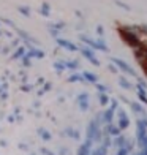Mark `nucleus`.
Instances as JSON below:
<instances>
[{
  "label": "nucleus",
  "mask_w": 147,
  "mask_h": 155,
  "mask_svg": "<svg viewBox=\"0 0 147 155\" xmlns=\"http://www.w3.org/2000/svg\"><path fill=\"white\" fill-rule=\"evenodd\" d=\"M114 62L117 63V65H120L123 70H125V71H128V73H131V74H135V71H133V70L127 65V63H125V62H122V60H119V59H114Z\"/></svg>",
  "instance_id": "obj_1"
},
{
  "label": "nucleus",
  "mask_w": 147,
  "mask_h": 155,
  "mask_svg": "<svg viewBox=\"0 0 147 155\" xmlns=\"http://www.w3.org/2000/svg\"><path fill=\"white\" fill-rule=\"evenodd\" d=\"M59 43L62 45V46H64V48H68V49H71V51H74V46L71 45V43H70V41H65V40H59Z\"/></svg>",
  "instance_id": "obj_2"
}]
</instances>
